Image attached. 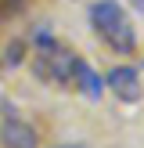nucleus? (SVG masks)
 Returning <instances> with one entry per match:
<instances>
[{"mask_svg": "<svg viewBox=\"0 0 144 148\" xmlns=\"http://www.w3.org/2000/svg\"><path fill=\"white\" fill-rule=\"evenodd\" d=\"M86 14H90V29L108 43V51H115V54L137 51V29L119 0H94L86 7Z\"/></svg>", "mask_w": 144, "mask_h": 148, "instance_id": "f257e3e1", "label": "nucleus"}, {"mask_svg": "<svg viewBox=\"0 0 144 148\" xmlns=\"http://www.w3.org/2000/svg\"><path fill=\"white\" fill-rule=\"evenodd\" d=\"M36 51H40V54H36V62H33V72L43 83H54V87L72 83V62H76V54H72L61 40H54L50 33H36Z\"/></svg>", "mask_w": 144, "mask_h": 148, "instance_id": "f03ea898", "label": "nucleus"}, {"mask_svg": "<svg viewBox=\"0 0 144 148\" xmlns=\"http://www.w3.org/2000/svg\"><path fill=\"white\" fill-rule=\"evenodd\" d=\"M105 87H108L119 101H126V105H137V101L144 98L141 76H137L133 65H119V69H112V72H108V79H105Z\"/></svg>", "mask_w": 144, "mask_h": 148, "instance_id": "7ed1b4c3", "label": "nucleus"}, {"mask_svg": "<svg viewBox=\"0 0 144 148\" xmlns=\"http://www.w3.org/2000/svg\"><path fill=\"white\" fill-rule=\"evenodd\" d=\"M0 145L4 148H40V134L18 116H4L0 123Z\"/></svg>", "mask_w": 144, "mask_h": 148, "instance_id": "20e7f679", "label": "nucleus"}, {"mask_svg": "<svg viewBox=\"0 0 144 148\" xmlns=\"http://www.w3.org/2000/svg\"><path fill=\"white\" fill-rule=\"evenodd\" d=\"M72 83H76L79 90L86 94V98H94V101H97V98H101V90H105L101 76L90 69V62H83L79 54H76V62H72Z\"/></svg>", "mask_w": 144, "mask_h": 148, "instance_id": "39448f33", "label": "nucleus"}, {"mask_svg": "<svg viewBox=\"0 0 144 148\" xmlns=\"http://www.w3.org/2000/svg\"><path fill=\"white\" fill-rule=\"evenodd\" d=\"M22 58H25V40H11V47L4 54V65H18Z\"/></svg>", "mask_w": 144, "mask_h": 148, "instance_id": "423d86ee", "label": "nucleus"}, {"mask_svg": "<svg viewBox=\"0 0 144 148\" xmlns=\"http://www.w3.org/2000/svg\"><path fill=\"white\" fill-rule=\"evenodd\" d=\"M25 7H29V0H0V18H11V14L25 11Z\"/></svg>", "mask_w": 144, "mask_h": 148, "instance_id": "0eeeda50", "label": "nucleus"}, {"mask_svg": "<svg viewBox=\"0 0 144 148\" xmlns=\"http://www.w3.org/2000/svg\"><path fill=\"white\" fill-rule=\"evenodd\" d=\"M133 4V11H144V0H130Z\"/></svg>", "mask_w": 144, "mask_h": 148, "instance_id": "6e6552de", "label": "nucleus"}, {"mask_svg": "<svg viewBox=\"0 0 144 148\" xmlns=\"http://www.w3.org/2000/svg\"><path fill=\"white\" fill-rule=\"evenodd\" d=\"M54 148H86V145H54Z\"/></svg>", "mask_w": 144, "mask_h": 148, "instance_id": "1a4fd4ad", "label": "nucleus"}]
</instances>
